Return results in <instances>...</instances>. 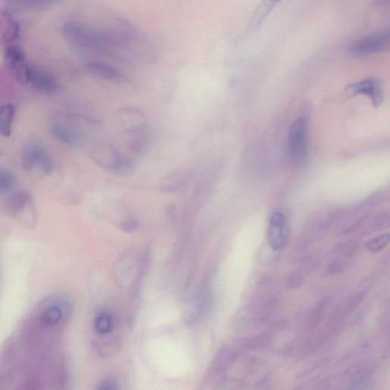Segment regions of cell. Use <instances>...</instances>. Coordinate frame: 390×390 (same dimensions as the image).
<instances>
[{"label": "cell", "instance_id": "16", "mask_svg": "<svg viewBox=\"0 0 390 390\" xmlns=\"http://www.w3.org/2000/svg\"><path fill=\"white\" fill-rule=\"evenodd\" d=\"M15 177L12 172L0 169V194L10 190L15 183Z\"/></svg>", "mask_w": 390, "mask_h": 390}, {"label": "cell", "instance_id": "14", "mask_svg": "<svg viewBox=\"0 0 390 390\" xmlns=\"http://www.w3.org/2000/svg\"><path fill=\"white\" fill-rule=\"evenodd\" d=\"M52 133L55 137L60 142L66 144H74L76 142V135L71 129L62 125H55L52 128Z\"/></svg>", "mask_w": 390, "mask_h": 390}, {"label": "cell", "instance_id": "4", "mask_svg": "<svg viewBox=\"0 0 390 390\" xmlns=\"http://www.w3.org/2000/svg\"><path fill=\"white\" fill-rule=\"evenodd\" d=\"M22 164L25 169H41L47 173L55 169L53 158L44 148L34 143H30L25 146Z\"/></svg>", "mask_w": 390, "mask_h": 390}, {"label": "cell", "instance_id": "19", "mask_svg": "<svg viewBox=\"0 0 390 390\" xmlns=\"http://www.w3.org/2000/svg\"><path fill=\"white\" fill-rule=\"evenodd\" d=\"M98 390H119L117 380L114 378L103 380Z\"/></svg>", "mask_w": 390, "mask_h": 390}, {"label": "cell", "instance_id": "7", "mask_svg": "<svg viewBox=\"0 0 390 390\" xmlns=\"http://www.w3.org/2000/svg\"><path fill=\"white\" fill-rule=\"evenodd\" d=\"M267 236L270 244L274 250H280L287 244V229H286V221L283 214L275 212L272 214Z\"/></svg>", "mask_w": 390, "mask_h": 390}, {"label": "cell", "instance_id": "6", "mask_svg": "<svg viewBox=\"0 0 390 390\" xmlns=\"http://www.w3.org/2000/svg\"><path fill=\"white\" fill-rule=\"evenodd\" d=\"M348 92L352 95H365L375 107H378L384 100L383 83L376 78H368L350 85Z\"/></svg>", "mask_w": 390, "mask_h": 390}, {"label": "cell", "instance_id": "15", "mask_svg": "<svg viewBox=\"0 0 390 390\" xmlns=\"http://www.w3.org/2000/svg\"><path fill=\"white\" fill-rule=\"evenodd\" d=\"M95 328L101 335H106L111 333L112 328H113V323H112L111 315L106 313V312H103L95 319Z\"/></svg>", "mask_w": 390, "mask_h": 390}, {"label": "cell", "instance_id": "3", "mask_svg": "<svg viewBox=\"0 0 390 390\" xmlns=\"http://www.w3.org/2000/svg\"><path fill=\"white\" fill-rule=\"evenodd\" d=\"M389 48V32H379L355 41L352 43L350 50L354 56L365 57L382 53Z\"/></svg>", "mask_w": 390, "mask_h": 390}, {"label": "cell", "instance_id": "12", "mask_svg": "<svg viewBox=\"0 0 390 390\" xmlns=\"http://www.w3.org/2000/svg\"><path fill=\"white\" fill-rule=\"evenodd\" d=\"M63 310L58 306H51L42 312L40 323L46 328H53L62 321Z\"/></svg>", "mask_w": 390, "mask_h": 390}, {"label": "cell", "instance_id": "2", "mask_svg": "<svg viewBox=\"0 0 390 390\" xmlns=\"http://www.w3.org/2000/svg\"><path fill=\"white\" fill-rule=\"evenodd\" d=\"M288 149L293 162H305L308 151V120L306 117L301 116L293 121L289 131Z\"/></svg>", "mask_w": 390, "mask_h": 390}, {"label": "cell", "instance_id": "13", "mask_svg": "<svg viewBox=\"0 0 390 390\" xmlns=\"http://www.w3.org/2000/svg\"><path fill=\"white\" fill-rule=\"evenodd\" d=\"M30 204V196L25 192L14 194L8 203V211L12 215L18 214L23 211Z\"/></svg>", "mask_w": 390, "mask_h": 390}, {"label": "cell", "instance_id": "11", "mask_svg": "<svg viewBox=\"0 0 390 390\" xmlns=\"http://www.w3.org/2000/svg\"><path fill=\"white\" fill-rule=\"evenodd\" d=\"M15 114V108L12 104H6L0 108V134L11 135Z\"/></svg>", "mask_w": 390, "mask_h": 390}, {"label": "cell", "instance_id": "8", "mask_svg": "<svg viewBox=\"0 0 390 390\" xmlns=\"http://www.w3.org/2000/svg\"><path fill=\"white\" fill-rule=\"evenodd\" d=\"M29 83L36 90L46 93H54L58 89L56 78L50 73L36 67H30Z\"/></svg>", "mask_w": 390, "mask_h": 390}, {"label": "cell", "instance_id": "5", "mask_svg": "<svg viewBox=\"0 0 390 390\" xmlns=\"http://www.w3.org/2000/svg\"><path fill=\"white\" fill-rule=\"evenodd\" d=\"M7 67L17 81L22 83H29L30 65L26 60L22 49L17 45L8 46L5 52Z\"/></svg>", "mask_w": 390, "mask_h": 390}, {"label": "cell", "instance_id": "17", "mask_svg": "<svg viewBox=\"0 0 390 390\" xmlns=\"http://www.w3.org/2000/svg\"><path fill=\"white\" fill-rule=\"evenodd\" d=\"M390 240L389 233L383 234L379 237L372 239L368 242L366 247L372 253H377L384 249L388 244Z\"/></svg>", "mask_w": 390, "mask_h": 390}, {"label": "cell", "instance_id": "9", "mask_svg": "<svg viewBox=\"0 0 390 390\" xmlns=\"http://www.w3.org/2000/svg\"><path fill=\"white\" fill-rule=\"evenodd\" d=\"M189 177L190 173L187 170L179 169L172 172L162 179L160 189L164 193H174L187 183Z\"/></svg>", "mask_w": 390, "mask_h": 390}, {"label": "cell", "instance_id": "18", "mask_svg": "<svg viewBox=\"0 0 390 390\" xmlns=\"http://www.w3.org/2000/svg\"><path fill=\"white\" fill-rule=\"evenodd\" d=\"M137 222L132 218L125 220L120 224V228L127 232H133L137 229Z\"/></svg>", "mask_w": 390, "mask_h": 390}, {"label": "cell", "instance_id": "10", "mask_svg": "<svg viewBox=\"0 0 390 390\" xmlns=\"http://www.w3.org/2000/svg\"><path fill=\"white\" fill-rule=\"evenodd\" d=\"M88 71L102 79L121 82L125 80V77L118 69L114 67L100 62H90L86 66Z\"/></svg>", "mask_w": 390, "mask_h": 390}, {"label": "cell", "instance_id": "1", "mask_svg": "<svg viewBox=\"0 0 390 390\" xmlns=\"http://www.w3.org/2000/svg\"><path fill=\"white\" fill-rule=\"evenodd\" d=\"M64 32L67 39L77 47L108 51L124 44L125 39L118 34L94 29L89 25L77 21L65 23Z\"/></svg>", "mask_w": 390, "mask_h": 390}]
</instances>
